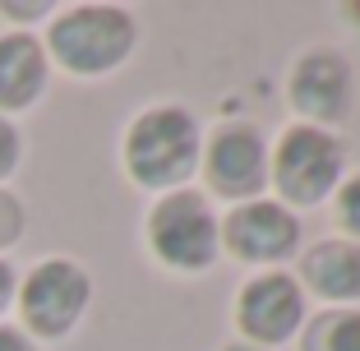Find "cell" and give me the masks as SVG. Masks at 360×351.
I'll use <instances>...</instances> for the list:
<instances>
[{
	"label": "cell",
	"instance_id": "1",
	"mask_svg": "<svg viewBox=\"0 0 360 351\" xmlns=\"http://www.w3.org/2000/svg\"><path fill=\"white\" fill-rule=\"evenodd\" d=\"M203 139L185 107H148L125 134V171L143 190H180L199 171Z\"/></svg>",
	"mask_w": 360,
	"mask_h": 351
},
{
	"label": "cell",
	"instance_id": "2",
	"mask_svg": "<svg viewBox=\"0 0 360 351\" xmlns=\"http://www.w3.org/2000/svg\"><path fill=\"white\" fill-rule=\"evenodd\" d=\"M134 42H139L134 19L116 5H75L46 32L56 65H65L70 75H106V70L125 65Z\"/></svg>",
	"mask_w": 360,
	"mask_h": 351
},
{
	"label": "cell",
	"instance_id": "3",
	"mask_svg": "<svg viewBox=\"0 0 360 351\" xmlns=\"http://www.w3.org/2000/svg\"><path fill=\"white\" fill-rule=\"evenodd\" d=\"M268 181H277V194L296 208H314L342 185V143L338 134L319 125H291L268 158Z\"/></svg>",
	"mask_w": 360,
	"mask_h": 351
},
{
	"label": "cell",
	"instance_id": "4",
	"mask_svg": "<svg viewBox=\"0 0 360 351\" xmlns=\"http://www.w3.org/2000/svg\"><path fill=\"white\" fill-rule=\"evenodd\" d=\"M148 245L153 255L176 273H203L217 264V217L208 199L194 190H171L148 213Z\"/></svg>",
	"mask_w": 360,
	"mask_h": 351
},
{
	"label": "cell",
	"instance_id": "5",
	"mask_svg": "<svg viewBox=\"0 0 360 351\" xmlns=\"http://www.w3.org/2000/svg\"><path fill=\"white\" fill-rule=\"evenodd\" d=\"M88 296H93V282L79 264L70 259H46L28 273L19 291V309H23V324H28L37 338H65L84 319Z\"/></svg>",
	"mask_w": 360,
	"mask_h": 351
},
{
	"label": "cell",
	"instance_id": "6",
	"mask_svg": "<svg viewBox=\"0 0 360 351\" xmlns=\"http://www.w3.org/2000/svg\"><path fill=\"white\" fill-rule=\"evenodd\" d=\"M236 324L250 338V347H282L305 324V287L291 273H259L245 282L236 300Z\"/></svg>",
	"mask_w": 360,
	"mask_h": 351
},
{
	"label": "cell",
	"instance_id": "7",
	"mask_svg": "<svg viewBox=\"0 0 360 351\" xmlns=\"http://www.w3.org/2000/svg\"><path fill=\"white\" fill-rule=\"evenodd\" d=\"M217 241L240 264H282V259L296 255V245H300V217L268 199L236 203L231 213L217 222Z\"/></svg>",
	"mask_w": 360,
	"mask_h": 351
},
{
	"label": "cell",
	"instance_id": "8",
	"mask_svg": "<svg viewBox=\"0 0 360 351\" xmlns=\"http://www.w3.org/2000/svg\"><path fill=\"white\" fill-rule=\"evenodd\" d=\"M291 107H296L300 125H319L328 129L338 120L351 116V102H356V79H351V65L342 60V51L333 46H314L296 60L291 70Z\"/></svg>",
	"mask_w": 360,
	"mask_h": 351
},
{
	"label": "cell",
	"instance_id": "9",
	"mask_svg": "<svg viewBox=\"0 0 360 351\" xmlns=\"http://www.w3.org/2000/svg\"><path fill=\"white\" fill-rule=\"evenodd\" d=\"M203 176L212 194L231 203H255L268 185V143L255 125H222L203 148Z\"/></svg>",
	"mask_w": 360,
	"mask_h": 351
},
{
	"label": "cell",
	"instance_id": "10",
	"mask_svg": "<svg viewBox=\"0 0 360 351\" xmlns=\"http://www.w3.org/2000/svg\"><path fill=\"white\" fill-rule=\"evenodd\" d=\"M300 282L328 305H351L360 300V245L356 241H319L300 255Z\"/></svg>",
	"mask_w": 360,
	"mask_h": 351
},
{
	"label": "cell",
	"instance_id": "11",
	"mask_svg": "<svg viewBox=\"0 0 360 351\" xmlns=\"http://www.w3.org/2000/svg\"><path fill=\"white\" fill-rule=\"evenodd\" d=\"M46 88V51L28 32L0 37V111H23Z\"/></svg>",
	"mask_w": 360,
	"mask_h": 351
},
{
	"label": "cell",
	"instance_id": "12",
	"mask_svg": "<svg viewBox=\"0 0 360 351\" xmlns=\"http://www.w3.org/2000/svg\"><path fill=\"white\" fill-rule=\"evenodd\" d=\"M300 351H360V309L328 305L300 324Z\"/></svg>",
	"mask_w": 360,
	"mask_h": 351
},
{
	"label": "cell",
	"instance_id": "13",
	"mask_svg": "<svg viewBox=\"0 0 360 351\" xmlns=\"http://www.w3.org/2000/svg\"><path fill=\"white\" fill-rule=\"evenodd\" d=\"M338 222H342V231H351V241L360 245V171L338 185Z\"/></svg>",
	"mask_w": 360,
	"mask_h": 351
},
{
	"label": "cell",
	"instance_id": "14",
	"mask_svg": "<svg viewBox=\"0 0 360 351\" xmlns=\"http://www.w3.org/2000/svg\"><path fill=\"white\" fill-rule=\"evenodd\" d=\"M19 153H23V148H19V129L0 116V181H5V176L19 167Z\"/></svg>",
	"mask_w": 360,
	"mask_h": 351
},
{
	"label": "cell",
	"instance_id": "15",
	"mask_svg": "<svg viewBox=\"0 0 360 351\" xmlns=\"http://www.w3.org/2000/svg\"><path fill=\"white\" fill-rule=\"evenodd\" d=\"M23 217H19V203L10 199V194H0V245H10L14 236H19Z\"/></svg>",
	"mask_w": 360,
	"mask_h": 351
},
{
	"label": "cell",
	"instance_id": "16",
	"mask_svg": "<svg viewBox=\"0 0 360 351\" xmlns=\"http://www.w3.org/2000/svg\"><path fill=\"white\" fill-rule=\"evenodd\" d=\"M0 351H32V342L23 338L19 328H5V324H0Z\"/></svg>",
	"mask_w": 360,
	"mask_h": 351
},
{
	"label": "cell",
	"instance_id": "17",
	"mask_svg": "<svg viewBox=\"0 0 360 351\" xmlns=\"http://www.w3.org/2000/svg\"><path fill=\"white\" fill-rule=\"evenodd\" d=\"M14 300V268L0 259V314H5V305Z\"/></svg>",
	"mask_w": 360,
	"mask_h": 351
},
{
	"label": "cell",
	"instance_id": "18",
	"mask_svg": "<svg viewBox=\"0 0 360 351\" xmlns=\"http://www.w3.org/2000/svg\"><path fill=\"white\" fill-rule=\"evenodd\" d=\"M222 351H259V347H250V342H231V347H222Z\"/></svg>",
	"mask_w": 360,
	"mask_h": 351
}]
</instances>
